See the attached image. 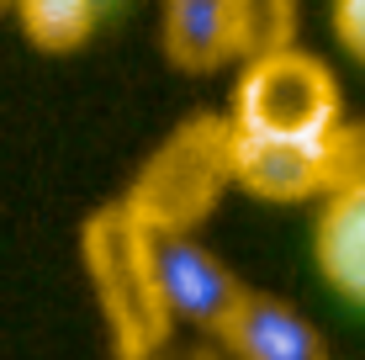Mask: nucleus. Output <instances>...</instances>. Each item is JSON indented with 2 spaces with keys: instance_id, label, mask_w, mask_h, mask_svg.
Returning <instances> with one entry per match:
<instances>
[{
  "instance_id": "obj_2",
  "label": "nucleus",
  "mask_w": 365,
  "mask_h": 360,
  "mask_svg": "<svg viewBox=\"0 0 365 360\" xmlns=\"http://www.w3.org/2000/svg\"><path fill=\"white\" fill-rule=\"evenodd\" d=\"M228 185H233V122L201 111V117H185L143 159V170L122 191V207L154 239H170V233H196V222L212 217Z\"/></svg>"
},
{
  "instance_id": "obj_6",
  "label": "nucleus",
  "mask_w": 365,
  "mask_h": 360,
  "mask_svg": "<svg viewBox=\"0 0 365 360\" xmlns=\"http://www.w3.org/2000/svg\"><path fill=\"white\" fill-rule=\"evenodd\" d=\"M312 259L334 297H344L349 307H365V175L318 202Z\"/></svg>"
},
{
  "instance_id": "obj_9",
  "label": "nucleus",
  "mask_w": 365,
  "mask_h": 360,
  "mask_svg": "<svg viewBox=\"0 0 365 360\" xmlns=\"http://www.w3.org/2000/svg\"><path fill=\"white\" fill-rule=\"evenodd\" d=\"M334 32L365 64V0H334Z\"/></svg>"
},
{
  "instance_id": "obj_8",
  "label": "nucleus",
  "mask_w": 365,
  "mask_h": 360,
  "mask_svg": "<svg viewBox=\"0 0 365 360\" xmlns=\"http://www.w3.org/2000/svg\"><path fill=\"white\" fill-rule=\"evenodd\" d=\"M11 11L27 43H37L43 53H74L80 43H91L111 0H11Z\"/></svg>"
},
{
  "instance_id": "obj_4",
  "label": "nucleus",
  "mask_w": 365,
  "mask_h": 360,
  "mask_svg": "<svg viewBox=\"0 0 365 360\" xmlns=\"http://www.w3.org/2000/svg\"><path fill=\"white\" fill-rule=\"evenodd\" d=\"M286 0H165V53L175 69H222L244 53L281 48L270 21Z\"/></svg>"
},
{
  "instance_id": "obj_7",
  "label": "nucleus",
  "mask_w": 365,
  "mask_h": 360,
  "mask_svg": "<svg viewBox=\"0 0 365 360\" xmlns=\"http://www.w3.org/2000/svg\"><path fill=\"white\" fill-rule=\"evenodd\" d=\"M233 360H329V344L323 334L297 313L292 302L265 292H249L238 318L222 334Z\"/></svg>"
},
{
  "instance_id": "obj_5",
  "label": "nucleus",
  "mask_w": 365,
  "mask_h": 360,
  "mask_svg": "<svg viewBox=\"0 0 365 360\" xmlns=\"http://www.w3.org/2000/svg\"><path fill=\"white\" fill-rule=\"evenodd\" d=\"M154 270H159V292L170 302L175 324H191L212 339H222L228 324L238 318L249 287L222 265L207 244H196V233H170L154 239Z\"/></svg>"
},
{
  "instance_id": "obj_10",
  "label": "nucleus",
  "mask_w": 365,
  "mask_h": 360,
  "mask_svg": "<svg viewBox=\"0 0 365 360\" xmlns=\"http://www.w3.org/2000/svg\"><path fill=\"white\" fill-rule=\"evenodd\" d=\"M6 6H11V0H0V11H6Z\"/></svg>"
},
{
  "instance_id": "obj_3",
  "label": "nucleus",
  "mask_w": 365,
  "mask_h": 360,
  "mask_svg": "<svg viewBox=\"0 0 365 360\" xmlns=\"http://www.w3.org/2000/svg\"><path fill=\"white\" fill-rule=\"evenodd\" d=\"M228 122L244 138H275V143H312L344 128L339 80L323 58L302 48H265L244 64L233 85Z\"/></svg>"
},
{
  "instance_id": "obj_1",
  "label": "nucleus",
  "mask_w": 365,
  "mask_h": 360,
  "mask_svg": "<svg viewBox=\"0 0 365 360\" xmlns=\"http://www.w3.org/2000/svg\"><path fill=\"white\" fill-rule=\"evenodd\" d=\"M80 259H85V276H91L101 324H106L111 360H159L175 318L165 292H159L154 233L122 207V196L85 217Z\"/></svg>"
}]
</instances>
